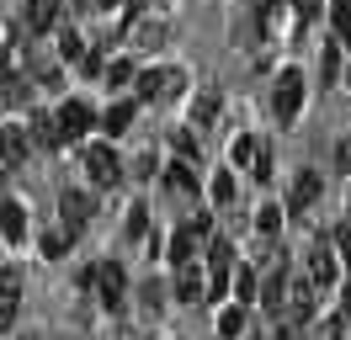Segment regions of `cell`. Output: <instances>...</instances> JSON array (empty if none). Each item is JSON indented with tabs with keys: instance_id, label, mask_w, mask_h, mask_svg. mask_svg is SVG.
<instances>
[{
	"instance_id": "1",
	"label": "cell",
	"mask_w": 351,
	"mask_h": 340,
	"mask_svg": "<svg viewBox=\"0 0 351 340\" xmlns=\"http://www.w3.org/2000/svg\"><path fill=\"white\" fill-rule=\"evenodd\" d=\"M186 90V69L176 64V69H144V75H133V101H176Z\"/></svg>"
},
{
	"instance_id": "2",
	"label": "cell",
	"mask_w": 351,
	"mask_h": 340,
	"mask_svg": "<svg viewBox=\"0 0 351 340\" xmlns=\"http://www.w3.org/2000/svg\"><path fill=\"white\" fill-rule=\"evenodd\" d=\"M86 287L101 298L107 308H123V298H128V276H123L117 260H101V266H90V271H86Z\"/></svg>"
},
{
	"instance_id": "3",
	"label": "cell",
	"mask_w": 351,
	"mask_h": 340,
	"mask_svg": "<svg viewBox=\"0 0 351 340\" xmlns=\"http://www.w3.org/2000/svg\"><path fill=\"white\" fill-rule=\"evenodd\" d=\"M208 298H223L234 282V245L229 239H208Z\"/></svg>"
},
{
	"instance_id": "4",
	"label": "cell",
	"mask_w": 351,
	"mask_h": 340,
	"mask_svg": "<svg viewBox=\"0 0 351 340\" xmlns=\"http://www.w3.org/2000/svg\"><path fill=\"white\" fill-rule=\"evenodd\" d=\"M165 42V16L160 11H133L128 16V48L133 53H154Z\"/></svg>"
},
{
	"instance_id": "5",
	"label": "cell",
	"mask_w": 351,
	"mask_h": 340,
	"mask_svg": "<svg viewBox=\"0 0 351 340\" xmlns=\"http://www.w3.org/2000/svg\"><path fill=\"white\" fill-rule=\"evenodd\" d=\"M271 106H277L282 123L298 117V106H304V69H282V75H277V85H271Z\"/></svg>"
},
{
	"instance_id": "6",
	"label": "cell",
	"mask_w": 351,
	"mask_h": 340,
	"mask_svg": "<svg viewBox=\"0 0 351 340\" xmlns=\"http://www.w3.org/2000/svg\"><path fill=\"white\" fill-rule=\"evenodd\" d=\"M304 271H308V282L325 293V287H335V276H341V260H335V245H325V239H314L308 245V255H304Z\"/></svg>"
},
{
	"instance_id": "7",
	"label": "cell",
	"mask_w": 351,
	"mask_h": 340,
	"mask_svg": "<svg viewBox=\"0 0 351 340\" xmlns=\"http://www.w3.org/2000/svg\"><path fill=\"white\" fill-rule=\"evenodd\" d=\"M314 293H319V287H314V282H308V271H298L293 276V282H287V324H308V319H314Z\"/></svg>"
},
{
	"instance_id": "8",
	"label": "cell",
	"mask_w": 351,
	"mask_h": 340,
	"mask_svg": "<svg viewBox=\"0 0 351 340\" xmlns=\"http://www.w3.org/2000/svg\"><path fill=\"white\" fill-rule=\"evenodd\" d=\"M90 123H96V112H90L86 101H64L59 112H53V127H59V138L64 144H75V138H86Z\"/></svg>"
},
{
	"instance_id": "9",
	"label": "cell",
	"mask_w": 351,
	"mask_h": 340,
	"mask_svg": "<svg viewBox=\"0 0 351 340\" xmlns=\"http://www.w3.org/2000/svg\"><path fill=\"white\" fill-rule=\"evenodd\" d=\"M86 175L96 181V186H117V175H123L117 149L112 144H86Z\"/></svg>"
},
{
	"instance_id": "10",
	"label": "cell",
	"mask_w": 351,
	"mask_h": 340,
	"mask_svg": "<svg viewBox=\"0 0 351 340\" xmlns=\"http://www.w3.org/2000/svg\"><path fill=\"white\" fill-rule=\"evenodd\" d=\"M32 101V75L16 64H0V106H22Z\"/></svg>"
},
{
	"instance_id": "11",
	"label": "cell",
	"mask_w": 351,
	"mask_h": 340,
	"mask_svg": "<svg viewBox=\"0 0 351 340\" xmlns=\"http://www.w3.org/2000/svg\"><path fill=\"white\" fill-rule=\"evenodd\" d=\"M27 154H32V138H27V127L5 123V127H0V165L16 170V165H27Z\"/></svg>"
},
{
	"instance_id": "12",
	"label": "cell",
	"mask_w": 351,
	"mask_h": 340,
	"mask_svg": "<svg viewBox=\"0 0 351 340\" xmlns=\"http://www.w3.org/2000/svg\"><path fill=\"white\" fill-rule=\"evenodd\" d=\"M59 212H64V223H59V229L75 239V234L90 223V197H86V191H64V197H59Z\"/></svg>"
},
{
	"instance_id": "13",
	"label": "cell",
	"mask_w": 351,
	"mask_h": 340,
	"mask_svg": "<svg viewBox=\"0 0 351 340\" xmlns=\"http://www.w3.org/2000/svg\"><path fill=\"white\" fill-rule=\"evenodd\" d=\"M16 308H22V271L5 266V271H0V330L16 319Z\"/></svg>"
},
{
	"instance_id": "14",
	"label": "cell",
	"mask_w": 351,
	"mask_h": 340,
	"mask_svg": "<svg viewBox=\"0 0 351 340\" xmlns=\"http://www.w3.org/2000/svg\"><path fill=\"white\" fill-rule=\"evenodd\" d=\"M165 191H181V197H197V170H192V160H171L165 165Z\"/></svg>"
},
{
	"instance_id": "15",
	"label": "cell",
	"mask_w": 351,
	"mask_h": 340,
	"mask_svg": "<svg viewBox=\"0 0 351 340\" xmlns=\"http://www.w3.org/2000/svg\"><path fill=\"white\" fill-rule=\"evenodd\" d=\"M208 293V276L197 266H176V303H197Z\"/></svg>"
},
{
	"instance_id": "16",
	"label": "cell",
	"mask_w": 351,
	"mask_h": 340,
	"mask_svg": "<svg viewBox=\"0 0 351 340\" xmlns=\"http://www.w3.org/2000/svg\"><path fill=\"white\" fill-rule=\"evenodd\" d=\"M27 32H48V27H59V0H27Z\"/></svg>"
},
{
	"instance_id": "17",
	"label": "cell",
	"mask_w": 351,
	"mask_h": 340,
	"mask_svg": "<svg viewBox=\"0 0 351 340\" xmlns=\"http://www.w3.org/2000/svg\"><path fill=\"white\" fill-rule=\"evenodd\" d=\"M0 234H5L11 245H22V239H27V208H22V202H0Z\"/></svg>"
},
{
	"instance_id": "18",
	"label": "cell",
	"mask_w": 351,
	"mask_h": 340,
	"mask_svg": "<svg viewBox=\"0 0 351 340\" xmlns=\"http://www.w3.org/2000/svg\"><path fill=\"white\" fill-rule=\"evenodd\" d=\"M314 197H319V175H314V170H298V175H293V191H287V208L304 212Z\"/></svg>"
},
{
	"instance_id": "19",
	"label": "cell",
	"mask_w": 351,
	"mask_h": 340,
	"mask_svg": "<svg viewBox=\"0 0 351 340\" xmlns=\"http://www.w3.org/2000/svg\"><path fill=\"white\" fill-rule=\"evenodd\" d=\"M219 90H202V96H197V101H192V123H186V127H213V117H219Z\"/></svg>"
},
{
	"instance_id": "20",
	"label": "cell",
	"mask_w": 351,
	"mask_h": 340,
	"mask_svg": "<svg viewBox=\"0 0 351 340\" xmlns=\"http://www.w3.org/2000/svg\"><path fill=\"white\" fill-rule=\"evenodd\" d=\"M330 27H335V38L351 48V0H330Z\"/></svg>"
},
{
	"instance_id": "21",
	"label": "cell",
	"mask_w": 351,
	"mask_h": 340,
	"mask_svg": "<svg viewBox=\"0 0 351 340\" xmlns=\"http://www.w3.org/2000/svg\"><path fill=\"white\" fill-rule=\"evenodd\" d=\"M219 335L223 340H240L245 335V303H234V308H223V314H219Z\"/></svg>"
},
{
	"instance_id": "22",
	"label": "cell",
	"mask_w": 351,
	"mask_h": 340,
	"mask_svg": "<svg viewBox=\"0 0 351 340\" xmlns=\"http://www.w3.org/2000/svg\"><path fill=\"white\" fill-rule=\"evenodd\" d=\"M59 59H69V64L86 59V42H80V32H75V27H59Z\"/></svg>"
},
{
	"instance_id": "23",
	"label": "cell",
	"mask_w": 351,
	"mask_h": 340,
	"mask_svg": "<svg viewBox=\"0 0 351 340\" xmlns=\"http://www.w3.org/2000/svg\"><path fill=\"white\" fill-rule=\"evenodd\" d=\"M101 123H107V133L112 138H117V133H128V123H133V101H117L107 112V117H101Z\"/></svg>"
},
{
	"instance_id": "24",
	"label": "cell",
	"mask_w": 351,
	"mask_h": 340,
	"mask_svg": "<svg viewBox=\"0 0 351 340\" xmlns=\"http://www.w3.org/2000/svg\"><path fill=\"white\" fill-rule=\"evenodd\" d=\"M277 229H282V208H271V202H266V208H256V234H261V239H271Z\"/></svg>"
},
{
	"instance_id": "25",
	"label": "cell",
	"mask_w": 351,
	"mask_h": 340,
	"mask_svg": "<svg viewBox=\"0 0 351 340\" xmlns=\"http://www.w3.org/2000/svg\"><path fill=\"white\" fill-rule=\"evenodd\" d=\"M38 250H43L48 260H59V255L69 250V234H64V229H43V239H38Z\"/></svg>"
},
{
	"instance_id": "26",
	"label": "cell",
	"mask_w": 351,
	"mask_h": 340,
	"mask_svg": "<svg viewBox=\"0 0 351 340\" xmlns=\"http://www.w3.org/2000/svg\"><path fill=\"white\" fill-rule=\"evenodd\" d=\"M208 197H213V202H234V175H229V170H219V175L208 181Z\"/></svg>"
},
{
	"instance_id": "27",
	"label": "cell",
	"mask_w": 351,
	"mask_h": 340,
	"mask_svg": "<svg viewBox=\"0 0 351 340\" xmlns=\"http://www.w3.org/2000/svg\"><path fill=\"white\" fill-rule=\"evenodd\" d=\"M32 138H38V144H64V138H59V127H53V117H38V123H32Z\"/></svg>"
},
{
	"instance_id": "28",
	"label": "cell",
	"mask_w": 351,
	"mask_h": 340,
	"mask_svg": "<svg viewBox=\"0 0 351 340\" xmlns=\"http://www.w3.org/2000/svg\"><path fill=\"white\" fill-rule=\"evenodd\" d=\"M144 229H149V218H144V208H133V212H128V223H123L128 245H138V239H144Z\"/></svg>"
},
{
	"instance_id": "29",
	"label": "cell",
	"mask_w": 351,
	"mask_h": 340,
	"mask_svg": "<svg viewBox=\"0 0 351 340\" xmlns=\"http://www.w3.org/2000/svg\"><path fill=\"white\" fill-rule=\"evenodd\" d=\"M250 175H256V181H266V175H271V144H256V160H250Z\"/></svg>"
},
{
	"instance_id": "30",
	"label": "cell",
	"mask_w": 351,
	"mask_h": 340,
	"mask_svg": "<svg viewBox=\"0 0 351 340\" xmlns=\"http://www.w3.org/2000/svg\"><path fill=\"white\" fill-rule=\"evenodd\" d=\"M171 149L181 154V160H192V154H197V138H192L186 127H176V133H171Z\"/></svg>"
},
{
	"instance_id": "31",
	"label": "cell",
	"mask_w": 351,
	"mask_h": 340,
	"mask_svg": "<svg viewBox=\"0 0 351 340\" xmlns=\"http://www.w3.org/2000/svg\"><path fill=\"white\" fill-rule=\"evenodd\" d=\"M287 5H293V16H298V21H314L319 11H325V0H287Z\"/></svg>"
},
{
	"instance_id": "32",
	"label": "cell",
	"mask_w": 351,
	"mask_h": 340,
	"mask_svg": "<svg viewBox=\"0 0 351 340\" xmlns=\"http://www.w3.org/2000/svg\"><path fill=\"white\" fill-rule=\"evenodd\" d=\"M133 175H138V181L154 175V149H138V154H133Z\"/></svg>"
},
{
	"instance_id": "33",
	"label": "cell",
	"mask_w": 351,
	"mask_h": 340,
	"mask_svg": "<svg viewBox=\"0 0 351 340\" xmlns=\"http://www.w3.org/2000/svg\"><path fill=\"white\" fill-rule=\"evenodd\" d=\"M335 75H341V42H330V48H325V80L335 85Z\"/></svg>"
},
{
	"instance_id": "34",
	"label": "cell",
	"mask_w": 351,
	"mask_h": 340,
	"mask_svg": "<svg viewBox=\"0 0 351 340\" xmlns=\"http://www.w3.org/2000/svg\"><path fill=\"white\" fill-rule=\"evenodd\" d=\"M234 293H240V303H250L261 287H256V276H250V271H240V276H234Z\"/></svg>"
},
{
	"instance_id": "35",
	"label": "cell",
	"mask_w": 351,
	"mask_h": 340,
	"mask_svg": "<svg viewBox=\"0 0 351 340\" xmlns=\"http://www.w3.org/2000/svg\"><path fill=\"white\" fill-rule=\"evenodd\" d=\"M107 85H128L133 80V64H107V75H101Z\"/></svg>"
},
{
	"instance_id": "36",
	"label": "cell",
	"mask_w": 351,
	"mask_h": 340,
	"mask_svg": "<svg viewBox=\"0 0 351 340\" xmlns=\"http://www.w3.org/2000/svg\"><path fill=\"white\" fill-rule=\"evenodd\" d=\"M160 308H165V293H160V287H154V282H149V287H144V314H160Z\"/></svg>"
},
{
	"instance_id": "37",
	"label": "cell",
	"mask_w": 351,
	"mask_h": 340,
	"mask_svg": "<svg viewBox=\"0 0 351 340\" xmlns=\"http://www.w3.org/2000/svg\"><path fill=\"white\" fill-rule=\"evenodd\" d=\"M330 245H335V250L346 255V266H351V223H341V229H335V239H330Z\"/></svg>"
},
{
	"instance_id": "38",
	"label": "cell",
	"mask_w": 351,
	"mask_h": 340,
	"mask_svg": "<svg viewBox=\"0 0 351 340\" xmlns=\"http://www.w3.org/2000/svg\"><path fill=\"white\" fill-rule=\"evenodd\" d=\"M86 5H96V11H128V16L138 11V5H128V0H86Z\"/></svg>"
},
{
	"instance_id": "39",
	"label": "cell",
	"mask_w": 351,
	"mask_h": 340,
	"mask_svg": "<svg viewBox=\"0 0 351 340\" xmlns=\"http://www.w3.org/2000/svg\"><path fill=\"white\" fill-rule=\"evenodd\" d=\"M234 160H240V165H250V160H256V138H240V144H234Z\"/></svg>"
},
{
	"instance_id": "40",
	"label": "cell",
	"mask_w": 351,
	"mask_h": 340,
	"mask_svg": "<svg viewBox=\"0 0 351 340\" xmlns=\"http://www.w3.org/2000/svg\"><path fill=\"white\" fill-rule=\"evenodd\" d=\"M335 165L351 170V138H341V144H335Z\"/></svg>"
},
{
	"instance_id": "41",
	"label": "cell",
	"mask_w": 351,
	"mask_h": 340,
	"mask_svg": "<svg viewBox=\"0 0 351 340\" xmlns=\"http://www.w3.org/2000/svg\"><path fill=\"white\" fill-rule=\"evenodd\" d=\"M256 340H261V335H256Z\"/></svg>"
},
{
	"instance_id": "42",
	"label": "cell",
	"mask_w": 351,
	"mask_h": 340,
	"mask_svg": "<svg viewBox=\"0 0 351 340\" xmlns=\"http://www.w3.org/2000/svg\"><path fill=\"white\" fill-rule=\"evenodd\" d=\"M346 80H351V75H346Z\"/></svg>"
}]
</instances>
